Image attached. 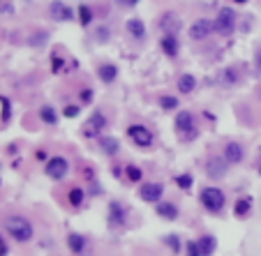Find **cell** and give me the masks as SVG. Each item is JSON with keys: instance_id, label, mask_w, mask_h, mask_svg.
I'll return each instance as SVG.
<instances>
[{"instance_id": "1", "label": "cell", "mask_w": 261, "mask_h": 256, "mask_svg": "<svg viewBox=\"0 0 261 256\" xmlns=\"http://www.w3.org/2000/svg\"><path fill=\"white\" fill-rule=\"evenodd\" d=\"M5 231L7 236L16 242H30L35 236V226L30 220H26L24 214H7L5 217Z\"/></svg>"}, {"instance_id": "2", "label": "cell", "mask_w": 261, "mask_h": 256, "mask_svg": "<svg viewBox=\"0 0 261 256\" xmlns=\"http://www.w3.org/2000/svg\"><path fill=\"white\" fill-rule=\"evenodd\" d=\"M224 192L220 187H204V192H201V203L208 212H220L224 208Z\"/></svg>"}, {"instance_id": "3", "label": "cell", "mask_w": 261, "mask_h": 256, "mask_svg": "<svg viewBox=\"0 0 261 256\" xmlns=\"http://www.w3.org/2000/svg\"><path fill=\"white\" fill-rule=\"evenodd\" d=\"M176 132L180 134V138L185 141H192L196 136V125H194V116L190 111H180L176 116Z\"/></svg>"}, {"instance_id": "4", "label": "cell", "mask_w": 261, "mask_h": 256, "mask_svg": "<svg viewBox=\"0 0 261 256\" xmlns=\"http://www.w3.org/2000/svg\"><path fill=\"white\" fill-rule=\"evenodd\" d=\"M236 28V12L224 7V10H220L218 12V18H215V32L220 35H231Z\"/></svg>"}, {"instance_id": "5", "label": "cell", "mask_w": 261, "mask_h": 256, "mask_svg": "<svg viewBox=\"0 0 261 256\" xmlns=\"http://www.w3.org/2000/svg\"><path fill=\"white\" fill-rule=\"evenodd\" d=\"M106 222H109L111 228L128 226V208H125L120 201H111L109 203V214H106Z\"/></svg>"}, {"instance_id": "6", "label": "cell", "mask_w": 261, "mask_h": 256, "mask_svg": "<svg viewBox=\"0 0 261 256\" xmlns=\"http://www.w3.org/2000/svg\"><path fill=\"white\" fill-rule=\"evenodd\" d=\"M44 171H46V176H49L51 180H62L67 173H70V164H67L65 157L56 155V157H51V160L46 162Z\"/></svg>"}, {"instance_id": "7", "label": "cell", "mask_w": 261, "mask_h": 256, "mask_svg": "<svg viewBox=\"0 0 261 256\" xmlns=\"http://www.w3.org/2000/svg\"><path fill=\"white\" fill-rule=\"evenodd\" d=\"M212 30H215V24L210 18H196L194 24L190 26V37L196 40V42H204L206 37H210Z\"/></svg>"}, {"instance_id": "8", "label": "cell", "mask_w": 261, "mask_h": 256, "mask_svg": "<svg viewBox=\"0 0 261 256\" xmlns=\"http://www.w3.org/2000/svg\"><path fill=\"white\" fill-rule=\"evenodd\" d=\"M139 196H141V201L155 203V206H158V203L162 201V196H164V185L162 182H148V185H141Z\"/></svg>"}, {"instance_id": "9", "label": "cell", "mask_w": 261, "mask_h": 256, "mask_svg": "<svg viewBox=\"0 0 261 256\" xmlns=\"http://www.w3.org/2000/svg\"><path fill=\"white\" fill-rule=\"evenodd\" d=\"M128 136H130V141H134L139 148H148L152 143V134H150V130L148 127H144V125H132V127H128Z\"/></svg>"}, {"instance_id": "10", "label": "cell", "mask_w": 261, "mask_h": 256, "mask_svg": "<svg viewBox=\"0 0 261 256\" xmlns=\"http://www.w3.org/2000/svg\"><path fill=\"white\" fill-rule=\"evenodd\" d=\"M106 127V118H104L102 111H95V114L90 116V120H88V125H86V136H100V132Z\"/></svg>"}, {"instance_id": "11", "label": "cell", "mask_w": 261, "mask_h": 256, "mask_svg": "<svg viewBox=\"0 0 261 256\" xmlns=\"http://www.w3.org/2000/svg\"><path fill=\"white\" fill-rule=\"evenodd\" d=\"M226 166H229V162H226L224 157H210V160L206 162V171L210 178H222V176H226Z\"/></svg>"}, {"instance_id": "12", "label": "cell", "mask_w": 261, "mask_h": 256, "mask_svg": "<svg viewBox=\"0 0 261 256\" xmlns=\"http://www.w3.org/2000/svg\"><path fill=\"white\" fill-rule=\"evenodd\" d=\"M243 157H245V150H243V146H240V143L229 141L224 146V160L229 162V164H240V162H243Z\"/></svg>"}, {"instance_id": "13", "label": "cell", "mask_w": 261, "mask_h": 256, "mask_svg": "<svg viewBox=\"0 0 261 256\" xmlns=\"http://www.w3.org/2000/svg\"><path fill=\"white\" fill-rule=\"evenodd\" d=\"M160 28H162L166 35H176L178 30H180V18L174 12L162 14V16H160Z\"/></svg>"}, {"instance_id": "14", "label": "cell", "mask_w": 261, "mask_h": 256, "mask_svg": "<svg viewBox=\"0 0 261 256\" xmlns=\"http://www.w3.org/2000/svg\"><path fill=\"white\" fill-rule=\"evenodd\" d=\"M155 212H158L160 217H162V220L174 222V220H178L180 210H178L176 203H171V201H160V203H158V208H155Z\"/></svg>"}, {"instance_id": "15", "label": "cell", "mask_w": 261, "mask_h": 256, "mask_svg": "<svg viewBox=\"0 0 261 256\" xmlns=\"http://www.w3.org/2000/svg\"><path fill=\"white\" fill-rule=\"evenodd\" d=\"M196 244H199L201 256H212L215 250H218V238H215V236H201V238L196 240Z\"/></svg>"}, {"instance_id": "16", "label": "cell", "mask_w": 261, "mask_h": 256, "mask_svg": "<svg viewBox=\"0 0 261 256\" xmlns=\"http://www.w3.org/2000/svg\"><path fill=\"white\" fill-rule=\"evenodd\" d=\"M67 247H70L72 254H84L86 252V238L81 236V233H70V236H67Z\"/></svg>"}, {"instance_id": "17", "label": "cell", "mask_w": 261, "mask_h": 256, "mask_svg": "<svg viewBox=\"0 0 261 256\" xmlns=\"http://www.w3.org/2000/svg\"><path fill=\"white\" fill-rule=\"evenodd\" d=\"M250 212H252V198L250 196L238 198V201L234 203V214H236L238 220H245Z\"/></svg>"}, {"instance_id": "18", "label": "cell", "mask_w": 261, "mask_h": 256, "mask_svg": "<svg viewBox=\"0 0 261 256\" xmlns=\"http://www.w3.org/2000/svg\"><path fill=\"white\" fill-rule=\"evenodd\" d=\"M238 81H240V74H238L236 67H224V70H222V74H220V84L226 86V88L236 86Z\"/></svg>"}, {"instance_id": "19", "label": "cell", "mask_w": 261, "mask_h": 256, "mask_svg": "<svg viewBox=\"0 0 261 256\" xmlns=\"http://www.w3.org/2000/svg\"><path fill=\"white\" fill-rule=\"evenodd\" d=\"M51 16L56 21H70V18H74V12L67 5H62V2H54L51 5Z\"/></svg>"}, {"instance_id": "20", "label": "cell", "mask_w": 261, "mask_h": 256, "mask_svg": "<svg viewBox=\"0 0 261 256\" xmlns=\"http://www.w3.org/2000/svg\"><path fill=\"white\" fill-rule=\"evenodd\" d=\"M84 198H86V194L81 187H70V192H67V203H70L72 208H81V206H84Z\"/></svg>"}, {"instance_id": "21", "label": "cell", "mask_w": 261, "mask_h": 256, "mask_svg": "<svg viewBox=\"0 0 261 256\" xmlns=\"http://www.w3.org/2000/svg\"><path fill=\"white\" fill-rule=\"evenodd\" d=\"M128 32L132 37H136V40H141V37L146 35V26H144L141 18H130L128 21Z\"/></svg>"}, {"instance_id": "22", "label": "cell", "mask_w": 261, "mask_h": 256, "mask_svg": "<svg viewBox=\"0 0 261 256\" xmlns=\"http://www.w3.org/2000/svg\"><path fill=\"white\" fill-rule=\"evenodd\" d=\"M162 51L166 56H171V58L178 54V40H176V35H164L162 37Z\"/></svg>"}, {"instance_id": "23", "label": "cell", "mask_w": 261, "mask_h": 256, "mask_svg": "<svg viewBox=\"0 0 261 256\" xmlns=\"http://www.w3.org/2000/svg\"><path fill=\"white\" fill-rule=\"evenodd\" d=\"M100 148L104 150V155H116L118 152V138H114V136H102L100 138Z\"/></svg>"}, {"instance_id": "24", "label": "cell", "mask_w": 261, "mask_h": 256, "mask_svg": "<svg viewBox=\"0 0 261 256\" xmlns=\"http://www.w3.org/2000/svg\"><path fill=\"white\" fill-rule=\"evenodd\" d=\"M194 88H196V78L192 76V74H182V76L178 78V90H180V92L190 95Z\"/></svg>"}, {"instance_id": "25", "label": "cell", "mask_w": 261, "mask_h": 256, "mask_svg": "<svg viewBox=\"0 0 261 256\" xmlns=\"http://www.w3.org/2000/svg\"><path fill=\"white\" fill-rule=\"evenodd\" d=\"M98 74H100V78H102L104 84H111V81L116 78V74H118V70H116L114 65H109V62H104V65H100Z\"/></svg>"}, {"instance_id": "26", "label": "cell", "mask_w": 261, "mask_h": 256, "mask_svg": "<svg viewBox=\"0 0 261 256\" xmlns=\"http://www.w3.org/2000/svg\"><path fill=\"white\" fill-rule=\"evenodd\" d=\"M40 118H42V122H46V125H56V122H58V114H56V108L49 106V104L40 108Z\"/></svg>"}, {"instance_id": "27", "label": "cell", "mask_w": 261, "mask_h": 256, "mask_svg": "<svg viewBox=\"0 0 261 256\" xmlns=\"http://www.w3.org/2000/svg\"><path fill=\"white\" fill-rule=\"evenodd\" d=\"M125 176H128L130 182H139V180L144 178V173H141L139 166H128V168H125Z\"/></svg>"}, {"instance_id": "28", "label": "cell", "mask_w": 261, "mask_h": 256, "mask_svg": "<svg viewBox=\"0 0 261 256\" xmlns=\"http://www.w3.org/2000/svg\"><path fill=\"white\" fill-rule=\"evenodd\" d=\"M79 18H81V26H90V21H92L90 7H88V5H81V7H79Z\"/></svg>"}, {"instance_id": "29", "label": "cell", "mask_w": 261, "mask_h": 256, "mask_svg": "<svg viewBox=\"0 0 261 256\" xmlns=\"http://www.w3.org/2000/svg\"><path fill=\"white\" fill-rule=\"evenodd\" d=\"M166 244H169V250L174 252V254H178V252H180V238H178L176 233H169V236H166Z\"/></svg>"}, {"instance_id": "30", "label": "cell", "mask_w": 261, "mask_h": 256, "mask_svg": "<svg viewBox=\"0 0 261 256\" xmlns=\"http://www.w3.org/2000/svg\"><path fill=\"white\" fill-rule=\"evenodd\" d=\"M160 104H162L164 111H174V108L178 106V100H176V97H171V95H166V97L160 100Z\"/></svg>"}, {"instance_id": "31", "label": "cell", "mask_w": 261, "mask_h": 256, "mask_svg": "<svg viewBox=\"0 0 261 256\" xmlns=\"http://www.w3.org/2000/svg\"><path fill=\"white\" fill-rule=\"evenodd\" d=\"M176 185L180 187V190L188 192L190 187H192V176H188V173H182V176H178L176 178Z\"/></svg>"}, {"instance_id": "32", "label": "cell", "mask_w": 261, "mask_h": 256, "mask_svg": "<svg viewBox=\"0 0 261 256\" xmlns=\"http://www.w3.org/2000/svg\"><path fill=\"white\" fill-rule=\"evenodd\" d=\"M185 250H188V256H201L196 240H188V242H185Z\"/></svg>"}, {"instance_id": "33", "label": "cell", "mask_w": 261, "mask_h": 256, "mask_svg": "<svg viewBox=\"0 0 261 256\" xmlns=\"http://www.w3.org/2000/svg\"><path fill=\"white\" fill-rule=\"evenodd\" d=\"M51 65H54V67H51V70H54V72H60V70H62V58L54 56V58H51Z\"/></svg>"}, {"instance_id": "34", "label": "cell", "mask_w": 261, "mask_h": 256, "mask_svg": "<svg viewBox=\"0 0 261 256\" xmlns=\"http://www.w3.org/2000/svg\"><path fill=\"white\" fill-rule=\"evenodd\" d=\"M65 116L67 118H76L79 116V106H65Z\"/></svg>"}, {"instance_id": "35", "label": "cell", "mask_w": 261, "mask_h": 256, "mask_svg": "<svg viewBox=\"0 0 261 256\" xmlns=\"http://www.w3.org/2000/svg\"><path fill=\"white\" fill-rule=\"evenodd\" d=\"M95 35H98V40H100V42H104V40L109 37V32H106V28H104V26H102V28H98V32H95Z\"/></svg>"}, {"instance_id": "36", "label": "cell", "mask_w": 261, "mask_h": 256, "mask_svg": "<svg viewBox=\"0 0 261 256\" xmlns=\"http://www.w3.org/2000/svg\"><path fill=\"white\" fill-rule=\"evenodd\" d=\"M44 40H46V35H40V37H32V40H30V44H42L44 42Z\"/></svg>"}, {"instance_id": "37", "label": "cell", "mask_w": 261, "mask_h": 256, "mask_svg": "<svg viewBox=\"0 0 261 256\" xmlns=\"http://www.w3.org/2000/svg\"><path fill=\"white\" fill-rule=\"evenodd\" d=\"M0 256H7V244L2 238H0Z\"/></svg>"}, {"instance_id": "38", "label": "cell", "mask_w": 261, "mask_h": 256, "mask_svg": "<svg viewBox=\"0 0 261 256\" xmlns=\"http://www.w3.org/2000/svg\"><path fill=\"white\" fill-rule=\"evenodd\" d=\"M118 2H120V5H125V7H132V5H136L139 0H118Z\"/></svg>"}, {"instance_id": "39", "label": "cell", "mask_w": 261, "mask_h": 256, "mask_svg": "<svg viewBox=\"0 0 261 256\" xmlns=\"http://www.w3.org/2000/svg\"><path fill=\"white\" fill-rule=\"evenodd\" d=\"M35 157H37V160H46V152H44V150H37Z\"/></svg>"}, {"instance_id": "40", "label": "cell", "mask_w": 261, "mask_h": 256, "mask_svg": "<svg viewBox=\"0 0 261 256\" xmlns=\"http://www.w3.org/2000/svg\"><path fill=\"white\" fill-rule=\"evenodd\" d=\"M90 95H92L90 90H84V92H81V97H84V102H88V100H90Z\"/></svg>"}, {"instance_id": "41", "label": "cell", "mask_w": 261, "mask_h": 256, "mask_svg": "<svg viewBox=\"0 0 261 256\" xmlns=\"http://www.w3.org/2000/svg\"><path fill=\"white\" fill-rule=\"evenodd\" d=\"M256 65H259V70H261V51L256 54Z\"/></svg>"}, {"instance_id": "42", "label": "cell", "mask_w": 261, "mask_h": 256, "mask_svg": "<svg viewBox=\"0 0 261 256\" xmlns=\"http://www.w3.org/2000/svg\"><path fill=\"white\" fill-rule=\"evenodd\" d=\"M236 2H248V0H236Z\"/></svg>"}, {"instance_id": "43", "label": "cell", "mask_w": 261, "mask_h": 256, "mask_svg": "<svg viewBox=\"0 0 261 256\" xmlns=\"http://www.w3.org/2000/svg\"><path fill=\"white\" fill-rule=\"evenodd\" d=\"M259 160H261V148H259Z\"/></svg>"}, {"instance_id": "44", "label": "cell", "mask_w": 261, "mask_h": 256, "mask_svg": "<svg viewBox=\"0 0 261 256\" xmlns=\"http://www.w3.org/2000/svg\"><path fill=\"white\" fill-rule=\"evenodd\" d=\"M259 176H261V166H259Z\"/></svg>"}]
</instances>
